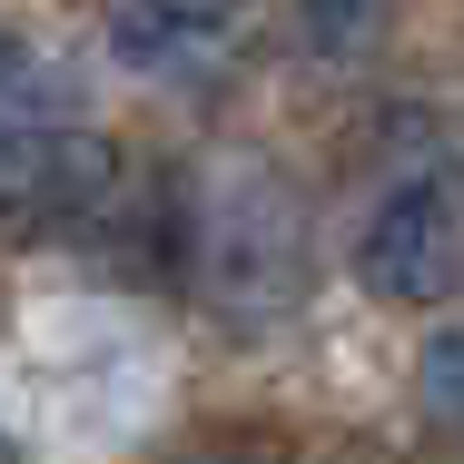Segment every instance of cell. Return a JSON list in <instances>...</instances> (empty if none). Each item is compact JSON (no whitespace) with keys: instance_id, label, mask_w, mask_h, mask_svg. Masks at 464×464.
Instances as JSON below:
<instances>
[{"instance_id":"obj_2","label":"cell","mask_w":464,"mask_h":464,"mask_svg":"<svg viewBox=\"0 0 464 464\" xmlns=\"http://www.w3.org/2000/svg\"><path fill=\"white\" fill-rule=\"evenodd\" d=\"M179 247L208 306H277L296 286V218L267 179H227L208 208H179Z\"/></svg>"},{"instance_id":"obj_6","label":"cell","mask_w":464,"mask_h":464,"mask_svg":"<svg viewBox=\"0 0 464 464\" xmlns=\"http://www.w3.org/2000/svg\"><path fill=\"white\" fill-rule=\"evenodd\" d=\"M218 464H227V455H218Z\"/></svg>"},{"instance_id":"obj_4","label":"cell","mask_w":464,"mask_h":464,"mask_svg":"<svg viewBox=\"0 0 464 464\" xmlns=\"http://www.w3.org/2000/svg\"><path fill=\"white\" fill-rule=\"evenodd\" d=\"M425 405H435L445 425H464V326H445V336L425 346Z\"/></svg>"},{"instance_id":"obj_3","label":"cell","mask_w":464,"mask_h":464,"mask_svg":"<svg viewBox=\"0 0 464 464\" xmlns=\"http://www.w3.org/2000/svg\"><path fill=\"white\" fill-rule=\"evenodd\" d=\"M237 20H247V0H119V50L139 70H188Z\"/></svg>"},{"instance_id":"obj_5","label":"cell","mask_w":464,"mask_h":464,"mask_svg":"<svg viewBox=\"0 0 464 464\" xmlns=\"http://www.w3.org/2000/svg\"><path fill=\"white\" fill-rule=\"evenodd\" d=\"M0 464H20V455H10V435H0Z\"/></svg>"},{"instance_id":"obj_1","label":"cell","mask_w":464,"mask_h":464,"mask_svg":"<svg viewBox=\"0 0 464 464\" xmlns=\"http://www.w3.org/2000/svg\"><path fill=\"white\" fill-rule=\"evenodd\" d=\"M356 286L385 306H435L464 277V169L435 129H415L385 179L366 188V218H356Z\"/></svg>"}]
</instances>
